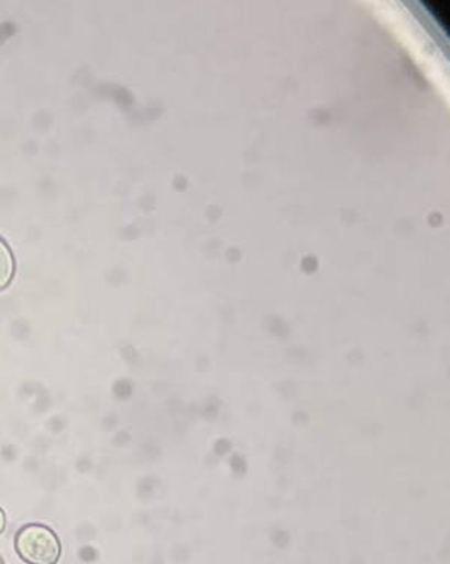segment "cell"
I'll list each match as a JSON object with an SVG mask.
<instances>
[{
    "mask_svg": "<svg viewBox=\"0 0 450 564\" xmlns=\"http://www.w3.org/2000/svg\"><path fill=\"white\" fill-rule=\"evenodd\" d=\"M15 549L29 564H56L62 554L59 539L48 527L40 524L20 530L15 538Z\"/></svg>",
    "mask_w": 450,
    "mask_h": 564,
    "instance_id": "6da1fadb",
    "label": "cell"
},
{
    "mask_svg": "<svg viewBox=\"0 0 450 564\" xmlns=\"http://www.w3.org/2000/svg\"><path fill=\"white\" fill-rule=\"evenodd\" d=\"M15 273V260L11 248L6 240L0 238V290L7 289L11 284Z\"/></svg>",
    "mask_w": 450,
    "mask_h": 564,
    "instance_id": "7a4b0ae2",
    "label": "cell"
},
{
    "mask_svg": "<svg viewBox=\"0 0 450 564\" xmlns=\"http://www.w3.org/2000/svg\"><path fill=\"white\" fill-rule=\"evenodd\" d=\"M428 8H431L439 19V22L443 24L444 28L449 29V3L446 2H428Z\"/></svg>",
    "mask_w": 450,
    "mask_h": 564,
    "instance_id": "3957f363",
    "label": "cell"
},
{
    "mask_svg": "<svg viewBox=\"0 0 450 564\" xmlns=\"http://www.w3.org/2000/svg\"><path fill=\"white\" fill-rule=\"evenodd\" d=\"M7 520H6V513H3V510L0 509V534H2L3 530H6Z\"/></svg>",
    "mask_w": 450,
    "mask_h": 564,
    "instance_id": "277c9868",
    "label": "cell"
}]
</instances>
